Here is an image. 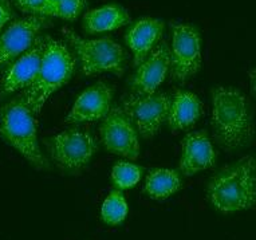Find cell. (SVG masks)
Returning <instances> with one entry per match:
<instances>
[{"label":"cell","mask_w":256,"mask_h":240,"mask_svg":"<svg viewBox=\"0 0 256 240\" xmlns=\"http://www.w3.org/2000/svg\"><path fill=\"white\" fill-rule=\"evenodd\" d=\"M210 96L216 142L227 152L248 146L255 136V122L247 97L238 88L227 86H216Z\"/></svg>","instance_id":"6da1fadb"},{"label":"cell","mask_w":256,"mask_h":240,"mask_svg":"<svg viewBox=\"0 0 256 240\" xmlns=\"http://www.w3.org/2000/svg\"><path fill=\"white\" fill-rule=\"evenodd\" d=\"M206 198L220 214L256 206V156L242 157L218 170L206 184Z\"/></svg>","instance_id":"7a4b0ae2"},{"label":"cell","mask_w":256,"mask_h":240,"mask_svg":"<svg viewBox=\"0 0 256 240\" xmlns=\"http://www.w3.org/2000/svg\"><path fill=\"white\" fill-rule=\"evenodd\" d=\"M0 137L35 169H51V164L39 146L35 114L27 106L22 94L0 108Z\"/></svg>","instance_id":"3957f363"},{"label":"cell","mask_w":256,"mask_h":240,"mask_svg":"<svg viewBox=\"0 0 256 240\" xmlns=\"http://www.w3.org/2000/svg\"><path fill=\"white\" fill-rule=\"evenodd\" d=\"M76 58L60 40L47 36L38 76L22 93L26 104L36 116L52 94L68 84L76 72Z\"/></svg>","instance_id":"277c9868"},{"label":"cell","mask_w":256,"mask_h":240,"mask_svg":"<svg viewBox=\"0 0 256 240\" xmlns=\"http://www.w3.org/2000/svg\"><path fill=\"white\" fill-rule=\"evenodd\" d=\"M62 34L80 58V70L84 76L102 72H112L117 76L124 74L128 54L113 39H84L68 27L62 28Z\"/></svg>","instance_id":"5b68a950"},{"label":"cell","mask_w":256,"mask_h":240,"mask_svg":"<svg viewBox=\"0 0 256 240\" xmlns=\"http://www.w3.org/2000/svg\"><path fill=\"white\" fill-rule=\"evenodd\" d=\"M48 156L62 172L76 174L82 172L98 150L96 137L84 129H68L44 138Z\"/></svg>","instance_id":"8992f818"},{"label":"cell","mask_w":256,"mask_h":240,"mask_svg":"<svg viewBox=\"0 0 256 240\" xmlns=\"http://www.w3.org/2000/svg\"><path fill=\"white\" fill-rule=\"evenodd\" d=\"M170 80L184 84L202 68V35L194 24L170 23Z\"/></svg>","instance_id":"52a82bcc"},{"label":"cell","mask_w":256,"mask_h":240,"mask_svg":"<svg viewBox=\"0 0 256 240\" xmlns=\"http://www.w3.org/2000/svg\"><path fill=\"white\" fill-rule=\"evenodd\" d=\"M170 98L165 93H132L122 102V109L144 138H152L158 133L168 118Z\"/></svg>","instance_id":"ba28073f"},{"label":"cell","mask_w":256,"mask_h":240,"mask_svg":"<svg viewBox=\"0 0 256 240\" xmlns=\"http://www.w3.org/2000/svg\"><path fill=\"white\" fill-rule=\"evenodd\" d=\"M51 24L47 16L30 15L10 23L0 34V72H6L20 55L30 50L39 32Z\"/></svg>","instance_id":"9c48e42d"},{"label":"cell","mask_w":256,"mask_h":240,"mask_svg":"<svg viewBox=\"0 0 256 240\" xmlns=\"http://www.w3.org/2000/svg\"><path fill=\"white\" fill-rule=\"evenodd\" d=\"M100 133L102 137V144L108 152L129 160L138 158V130L122 108L112 106L109 114L104 118L100 126Z\"/></svg>","instance_id":"30bf717a"},{"label":"cell","mask_w":256,"mask_h":240,"mask_svg":"<svg viewBox=\"0 0 256 240\" xmlns=\"http://www.w3.org/2000/svg\"><path fill=\"white\" fill-rule=\"evenodd\" d=\"M48 35L38 36L32 47L10 66L4 72L2 84H0V100H4L10 94L15 93L22 88H27L38 76L42 66L43 54Z\"/></svg>","instance_id":"8fae6325"},{"label":"cell","mask_w":256,"mask_h":240,"mask_svg":"<svg viewBox=\"0 0 256 240\" xmlns=\"http://www.w3.org/2000/svg\"><path fill=\"white\" fill-rule=\"evenodd\" d=\"M170 48L166 42H160L132 76L130 88L137 94H152L166 80L170 72Z\"/></svg>","instance_id":"7c38bea8"},{"label":"cell","mask_w":256,"mask_h":240,"mask_svg":"<svg viewBox=\"0 0 256 240\" xmlns=\"http://www.w3.org/2000/svg\"><path fill=\"white\" fill-rule=\"evenodd\" d=\"M113 88L106 82H97L88 88L80 97L76 98L72 112L64 120V122L74 124L92 122L105 118L112 109Z\"/></svg>","instance_id":"4fadbf2b"},{"label":"cell","mask_w":256,"mask_h":240,"mask_svg":"<svg viewBox=\"0 0 256 240\" xmlns=\"http://www.w3.org/2000/svg\"><path fill=\"white\" fill-rule=\"evenodd\" d=\"M216 152L206 132L188 133L181 141V157L178 169L182 176H194L196 173L214 168Z\"/></svg>","instance_id":"5bb4252c"},{"label":"cell","mask_w":256,"mask_h":240,"mask_svg":"<svg viewBox=\"0 0 256 240\" xmlns=\"http://www.w3.org/2000/svg\"><path fill=\"white\" fill-rule=\"evenodd\" d=\"M165 23L156 18H141L129 27L125 34V42L133 51V66L138 68L157 44L162 32Z\"/></svg>","instance_id":"9a60e30c"},{"label":"cell","mask_w":256,"mask_h":240,"mask_svg":"<svg viewBox=\"0 0 256 240\" xmlns=\"http://www.w3.org/2000/svg\"><path fill=\"white\" fill-rule=\"evenodd\" d=\"M202 113V106L198 96L186 90H176L170 100L166 121L170 130H185L194 126Z\"/></svg>","instance_id":"2e32d148"},{"label":"cell","mask_w":256,"mask_h":240,"mask_svg":"<svg viewBox=\"0 0 256 240\" xmlns=\"http://www.w3.org/2000/svg\"><path fill=\"white\" fill-rule=\"evenodd\" d=\"M130 22V15L124 7L108 4L101 8L92 10L84 15V30L86 34H101L120 28Z\"/></svg>","instance_id":"e0dca14e"},{"label":"cell","mask_w":256,"mask_h":240,"mask_svg":"<svg viewBox=\"0 0 256 240\" xmlns=\"http://www.w3.org/2000/svg\"><path fill=\"white\" fill-rule=\"evenodd\" d=\"M182 188L180 174L173 169H152L146 176L144 192L153 200H165Z\"/></svg>","instance_id":"ac0fdd59"},{"label":"cell","mask_w":256,"mask_h":240,"mask_svg":"<svg viewBox=\"0 0 256 240\" xmlns=\"http://www.w3.org/2000/svg\"><path fill=\"white\" fill-rule=\"evenodd\" d=\"M128 211L129 206L122 190H113L102 204L101 218L109 226H118L126 219Z\"/></svg>","instance_id":"d6986e66"},{"label":"cell","mask_w":256,"mask_h":240,"mask_svg":"<svg viewBox=\"0 0 256 240\" xmlns=\"http://www.w3.org/2000/svg\"><path fill=\"white\" fill-rule=\"evenodd\" d=\"M142 166L128 161H118L112 169V182L117 190H129L137 186V182L142 176Z\"/></svg>","instance_id":"ffe728a7"},{"label":"cell","mask_w":256,"mask_h":240,"mask_svg":"<svg viewBox=\"0 0 256 240\" xmlns=\"http://www.w3.org/2000/svg\"><path fill=\"white\" fill-rule=\"evenodd\" d=\"M88 0H60L54 6L52 16L72 22L80 16L82 11L86 8Z\"/></svg>","instance_id":"44dd1931"},{"label":"cell","mask_w":256,"mask_h":240,"mask_svg":"<svg viewBox=\"0 0 256 240\" xmlns=\"http://www.w3.org/2000/svg\"><path fill=\"white\" fill-rule=\"evenodd\" d=\"M14 3L22 12L39 16H52L54 3L51 0H14Z\"/></svg>","instance_id":"7402d4cb"},{"label":"cell","mask_w":256,"mask_h":240,"mask_svg":"<svg viewBox=\"0 0 256 240\" xmlns=\"http://www.w3.org/2000/svg\"><path fill=\"white\" fill-rule=\"evenodd\" d=\"M15 16L11 0H0V32L4 28V26L11 22Z\"/></svg>","instance_id":"603a6c76"},{"label":"cell","mask_w":256,"mask_h":240,"mask_svg":"<svg viewBox=\"0 0 256 240\" xmlns=\"http://www.w3.org/2000/svg\"><path fill=\"white\" fill-rule=\"evenodd\" d=\"M248 76H250V84H251V93L256 98V68H252Z\"/></svg>","instance_id":"cb8c5ba5"},{"label":"cell","mask_w":256,"mask_h":240,"mask_svg":"<svg viewBox=\"0 0 256 240\" xmlns=\"http://www.w3.org/2000/svg\"><path fill=\"white\" fill-rule=\"evenodd\" d=\"M51 2H52V3H54V6H55L56 3H58V2H60V0H51ZM52 10H54V8H52Z\"/></svg>","instance_id":"d4e9b609"}]
</instances>
